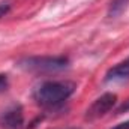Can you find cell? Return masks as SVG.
Listing matches in <instances>:
<instances>
[{
    "instance_id": "1",
    "label": "cell",
    "mask_w": 129,
    "mask_h": 129,
    "mask_svg": "<svg viewBox=\"0 0 129 129\" xmlns=\"http://www.w3.org/2000/svg\"><path fill=\"white\" fill-rule=\"evenodd\" d=\"M75 92V84L69 81H44L35 90L33 98L41 107L53 108L68 101Z\"/></svg>"
},
{
    "instance_id": "2",
    "label": "cell",
    "mask_w": 129,
    "mask_h": 129,
    "mask_svg": "<svg viewBox=\"0 0 129 129\" xmlns=\"http://www.w3.org/2000/svg\"><path fill=\"white\" fill-rule=\"evenodd\" d=\"M18 68L36 72V74H44V72H59L68 68V59L64 57H50V56H42V57H24L18 60Z\"/></svg>"
},
{
    "instance_id": "3",
    "label": "cell",
    "mask_w": 129,
    "mask_h": 129,
    "mask_svg": "<svg viewBox=\"0 0 129 129\" xmlns=\"http://www.w3.org/2000/svg\"><path fill=\"white\" fill-rule=\"evenodd\" d=\"M24 111L20 104L8 105L0 111V129H23Z\"/></svg>"
},
{
    "instance_id": "4",
    "label": "cell",
    "mask_w": 129,
    "mask_h": 129,
    "mask_svg": "<svg viewBox=\"0 0 129 129\" xmlns=\"http://www.w3.org/2000/svg\"><path fill=\"white\" fill-rule=\"evenodd\" d=\"M116 102H117V95H114V93H104L102 96H99L87 108L86 119L87 120H96L99 117L105 116L107 113H110L113 110V107L116 105Z\"/></svg>"
},
{
    "instance_id": "5",
    "label": "cell",
    "mask_w": 129,
    "mask_h": 129,
    "mask_svg": "<svg viewBox=\"0 0 129 129\" xmlns=\"http://www.w3.org/2000/svg\"><path fill=\"white\" fill-rule=\"evenodd\" d=\"M105 81H108V83H122V81H129V57L126 60H123V62H120L119 64H116V66H113L108 72H107V75H105Z\"/></svg>"
},
{
    "instance_id": "6",
    "label": "cell",
    "mask_w": 129,
    "mask_h": 129,
    "mask_svg": "<svg viewBox=\"0 0 129 129\" xmlns=\"http://www.w3.org/2000/svg\"><path fill=\"white\" fill-rule=\"evenodd\" d=\"M129 0H113L111 5H110V11H108V15L110 17H119L128 6Z\"/></svg>"
},
{
    "instance_id": "7",
    "label": "cell",
    "mask_w": 129,
    "mask_h": 129,
    "mask_svg": "<svg viewBox=\"0 0 129 129\" xmlns=\"http://www.w3.org/2000/svg\"><path fill=\"white\" fill-rule=\"evenodd\" d=\"M9 9H11L9 2H0V18L5 17V15L9 12Z\"/></svg>"
},
{
    "instance_id": "8",
    "label": "cell",
    "mask_w": 129,
    "mask_h": 129,
    "mask_svg": "<svg viewBox=\"0 0 129 129\" xmlns=\"http://www.w3.org/2000/svg\"><path fill=\"white\" fill-rule=\"evenodd\" d=\"M8 78H6V75H3V74H0V92H3V90H6L8 89Z\"/></svg>"
},
{
    "instance_id": "9",
    "label": "cell",
    "mask_w": 129,
    "mask_h": 129,
    "mask_svg": "<svg viewBox=\"0 0 129 129\" xmlns=\"http://www.w3.org/2000/svg\"><path fill=\"white\" fill-rule=\"evenodd\" d=\"M111 129H129V120H126V122H122V123L116 125L114 128H111Z\"/></svg>"
},
{
    "instance_id": "10",
    "label": "cell",
    "mask_w": 129,
    "mask_h": 129,
    "mask_svg": "<svg viewBox=\"0 0 129 129\" xmlns=\"http://www.w3.org/2000/svg\"><path fill=\"white\" fill-rule=\"evenodd\" d=\"M125 111H129V101H126V104H123V105L117 110L119 114H120V113H125Z\"/></svg>"
}]
</instances>
